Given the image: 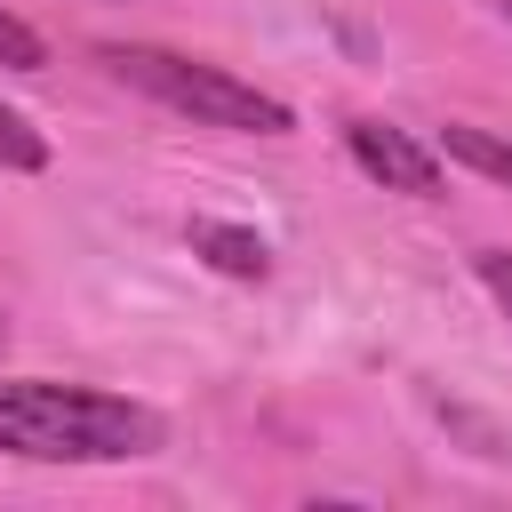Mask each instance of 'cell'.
<instances>
[{
  "label": "cell",
  "instance_id": "cell-1",
  "mask_svg": "<svg viewBox=\"0 0 512 512\" xmlns=\"http://www.w3.org/2000/svg\"><path fill=\"white\" fill-rule=\"evenodd\" d=\"M160 440H168V424L144 400L56 384V376H8L0 384V448L8 456H32V464H128V456H152Z\"/></svg>",
  "mask_w": 512,
  "mask_h": 512
},
{
  "label": "cell",
  "instance_id": "cell-2",
  "mask_svg": "<svg viewBox=\"0 0 512 512\" xmlns=\"http://www.w3.org/2000/svg\"><path fill=\"white\" fill-rule=\"evenodd\" d=\"M96 64H112L128 88H144L152 104H168L200 128H240V136H288L296 128V112L280 96H264L256 80H240L224 64H200V56H176V48H152V40L96 48Z\"/></svg>",
  "mask_w": 512,
  "mask_h": 512
},
{
  "label": "cell",
  "instance_id": "cell-3",
  "mask_svg": "<svg viewBox=\"0 0 512 512\" xmlns=\"http://www.w3.org/2000/svg\"><path fill=\"white\" fill-rule=\"evenodd\" d=\"M344 152L360 160V176H376L384 192H408V200H432L440 192V152H424L408 128L392 120H344Z\"/></svg>",
  "mask_w": 512,
  "mask_h": 512
},
{
  "label": "cell",
  "instance_id": "cell-4",
  "mask_svg": "<svg viewBox=\"0 0 512 512\" xmlns=\"http://www.w3.org/2000/svg\"><path fill=\"white\" fill-rule=\"evenodd\" d=\"M184 240H192V256H208L224 280H264V272H272V240H264V232H248V224L192 216V224H184Z\"/></svg>",
  "mask_w": 512,
  "mask_h": 512
},
{
  "label": "cell",
  "instance_id": "cell-5",
  "mask_svg": "<svg viewBox=\"0 0 512 512\" xmlns=\"http://www.w3.org/2000/svg\"><path fill=\"white\" fill-rule=\"evenodd\" d=\"M440 152H448V160H464L472 176H488V184H504V192H512V136L472 128V120H448V128H440Z\"/></svg>",
  "mask_w": 512,
  "mask_h": 512
},
{
  "label": "cell",
  "instance_id": "cell-6",
  "mask_svg": "<svg viewBox=\"0 0 512 512\" xmlns=\"http://www.w3.org/2000/svg\"><path fill=\"white\" fill-rule=\"evenodd\" d=\"M0 168H24V176L48 168V136H40L24 112H8V104H0Z\"/></svg>",
  "mask_w": 512,
  "mask_h": 512
},
{
  "label": "cell",
  "instance_id": "cell-7",
  "mask_svg": "<svg viewBox=\"0 0 512 512\" xmlns=\"http://www.w3.org/2000/svg\"><path fill=\"white\" fill-rule=\"evenodd\" d=\"M0 64H8V72H40V64H48V40H40L24 16H8V8H0Z\"/></svg>",
  "mask_w": 512,
  "mask_h": 512
},
{
  "label": "cell",
  "instance_id": "cell-8",
  "mask_svg": "<svg viewBox=\"0 0 512 512\" xmlns=\"http://www.w3.org/2000/svg\"><path fill=\"white\" fill-rule=\"evenodd\" d=\"M480 280H488V296L512 312V248H480Z\"/></svg>",
  "mask_w": 512,
  "mask_h": 512
},
{
  "label": "cell",
  "instance_id": "cell-9",
  "mask_svg": "<svg viewBox=\"0 0 512 512\" xmlns=\"http://www.w3.org/2000/svg\"><path fill=\"white\" fill-rule=\"evenodd\" d=\"M0 344H8V312H0Z\"/></svg>",
  "mask_w": 512,
  "mask_h": 512
},
{
  "label": "cell",
  "instance_id": "cell-10",
  "mask_svg": "<svg viewBox=\"0 0 512 512\" xmlns=\"http://www.w3.org/2000/svg\"><path fill=\"white\" fill-rule=\"evenodd\" d=\"M496 8H504V16H512V0H496Z\"/></svg>",
  "mask_w": 512,
  "mask_h": 512
}]
</instances>
